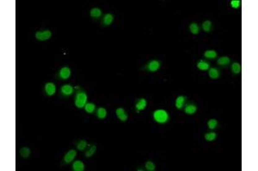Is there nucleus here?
<instances>
[{
    "label": "nucleus",
    "instance_id": "nucleus-26",
    "mask_svg": "<svg viewBox=\"0 0 258 171\" xmlns=\"http://www.w3.org/2000/svg\"><path fill=\"white\" fill-rule=\"evenodd\" d=\"M205 140L208 142H212L214 141L217 138V133L215 132H208L204 135Z\"/></svg>",
    "mask_w": 258,
    "mask_h": 171
},
{
    "label": "nucleus",
    "instance_id": "nucleus-18",
    "mask_svg": "<svg viewBox=\"0 0 258 171\" xmlns=\"http://www.w3.org/2000/svg\"><path fill=\"white\" fill-rule=\"evenodd\" d=\"M203 56H204L205 58H207V59H209V60H213V59L217 58V57H218V53H217V51H214V50H208V51H205L204 54H203Z\"/></svg>",
    "mask_w": 258,
    "mask_h": 171
},
{
    "label": "nucleus",
    "instance_id": "nucleus-14",
    "mask_svg": "<svg viewBox=\"0 0 258 171\" xmlns=\"http://www.w3.org/2000/svg\"><path fill=\"white\" fill-rule=\"evenodd\" d=\"M217 63L221 66V67H227L231 64V59L230 57H226V56H223L218 58L217 60Z\"/></svg>",
    "mask_w": 258,
    "mask_h": 171
},
{
    "label": "nucleus",
    "instance_id": "nucleus-16",
    "mask_svg": "<svg viewBox=\"0 0 258 171\" xmlns=\"http://www.w3.org/2000/svg\"><path fill=\"white\" fill-rule=\"evenodd\" d=\"M201 27H202V29H203L204 32H206V33H210V32H212V29H213V24H212V22L211 21L206 20V21H204V22H202Z\"/></svg>",
    "mask_w": 258,
    "mask_h": 171
},
{
    "label": "nucleus",
    "instance_id": "nucleus-11",
    "mask_svg": "<svg viewBox=\"0 0 258 171\" xmlns=\"http://www.w3.org/2000/svg\"><path fill=\"white\" fill-rule=\"evenodd\" d=\"M197 110H198V107L195 104H186L184 107V112L187 115H194L196 113Z\"/></svg>",
    "mask_w": 258,
    "mask_h": 171
},
{
    "label": "nucleus",
    "instance_id": "nucleus-29",
    "mask_svg": "<svg viewBox=\"0 0 258 171\" xmlns=\"http://www.w3.org/2000/svg\"><path fill=\"white\" fill-rule=\"evenodd\" d=\"M96 145H91V146L88 149V151H86V152H85V157H92L93 155L96 153Z\"/></svg>",
    "mask_w": 258,
    "mask_h": 171
},
{
    "label": "nucleus",
    "instance_id": "nucleus-4",
    "mask_svg": "<svg viewBox=\"0 0 258 171\" xmlns=\"http://www.w3.org/2000/svg\"><path fill=\"white\" fill-rule=\"evenodd\" d=\"M52 37V33L50 30L46 29V30L42 31H38L35 34V38L39 41H45V40H48L49 39Z\"/></svg>",
    "mask_w": 258,
    "mask_h": 171
},
{
    "label": "nucleus",
    "instance_id": "nucleus-13",
    "mask_svg": "<svg viewBox=\"0 0 258 171\" xmlns=\"http://www.w3.org/2000/svg\"><path fill=\"white\" fill-rule=\"evenodd\" d=\"M185 102H186V97L185 96H178L176 99V102H175V106L177 110H181L184 107Z\"/></svg>",
    "mask_w": 258,
    "mask_h": 171
},
{
    "label": "nucleus",
    "instance_id": "nucleus-10",
    "mask_svg": "<svg viewBox=\"0 0 258 171\" xmlns=\"http://www.w3.org/2000/svg\"><path fill=\"white\" fill-rule=\"evenodd\" d=\"M45 92L47 96H54L56 92V86L53 82H47L45 85Z\"/></svg>",
    "mask_w": 258,
    "mask_h": 171
},
{
    "label": "nucleus",
    "instance_id": "nucleus-2",
    "mask_svg": "<svg viewBox=\"0 0 258 171\" xmlns=\"http://www.w3.org/2000/svg\"><path fill=\"white\" fill-rule=\"evenodd\" d=\"M153 119L156 122H158L159 124H164L166 122L169 121L170 119V116L169 113L164 110L159 109V110H156L153 112Z\"/></svg>",
    "mask_w": 258,
    "mask_h": 171
},
{
    "label": "nucleus",
    "instance_id": "nucleus-7",
    "mask_svg": "<svg viewBox=\"0 0 258 171\" xmlns=\"http://www.w3.org/2000/svg\"><path fill=\"white\" fill-rule=\"evenodd\" d=\"M76 156H77V151L74 150V149L70 150L66 152V155L64 156V163L66 164L72 163L74 160V158L76 157Z\"/></svg>",
    "mask_w": 258,
    "mask_h": 171
},
{
    "label": "nucleus",
    "instance_id": "nucleus-21",
    "mask_svg": "<svg viewBox=\"0 0 258 171\" xmlns=\"http://www.w3.org/2000/svg\"><path fill=\"white\" fill-rule=\"evenodd\" d=\"M85 169V164L80 161V160H77L75 161L72 164V169L74 171H84Z\"/></svg>",
    "mask_w": 258,
    "mask_h": 171
},
{
    "label": "nucleus",
    "instance_id": "nucleus-9",
    "mask_svg": "<svg viewBox=\"0 0 258 171\" xmlns=\"http://www.w3.org/2000/svg\"><path fill=\"white\" fill-rule=\"evenodd\" d=\"M220 70L216 67H212L208 69V75L212 80H218L220 77Z\"/></svg>",
    "mask_w": 258,
    "mask_h": 171
},
{
    "label": "nucleus",
    "instance_id": "nucleus-6",
    "mask_svg": "<svg viewBox=\"0 0 258 171\" xmlns=\"http://www.w3.org/2000/svg\"><path fill=\"white\" fill-rule=\"evenodd\" d=\"M147 106V101L146 99L141 98L139 99L136 103H135V110L137 111V113H139L140 111L144 110Z\"/></svg>",
    "mask_w": 258,
    "mask_h": 171
},
{
    "label": "nucleus",
    "instance_id": "nucleus-30",
    "mask_svg": "<svg viewBox=\"0 0 258 171\" xmlns=\"http://www.w3.org/2000/svg\"><path fill=\"white\" fill-rule=\"evenodd\" d=\"M145 168L148 171H154L156 169V166H155L154 163L152 161H147L146 164H145Z\"/></svg>",
    "mask_w": 258,
    "mask_h": 171
},
{
    "label": "nucleus",
    "instance_id": "nucleus-17",
    "mask_svg": "<svg viewBox=\"0 0 258 171\" xmlns=\"http://www.w3.org/2000/svg\"><path fill=\"white\" fill-rule=\"evenodd\" d=\"M231 70L232 74L234 75H239L241 71H242V66L240 63L238 62H234L231 64Z\"/></svg>",
    "mask_w": 258,
    "mask_h": 171
},
{
    "label": "nucleus",
    "instance_id": "nucleus-25",
    "mask_svg": "<svg viewBox=\"0 0 258 171\" xmlns=\"http://www.w3.org/2000/svg\"><path fill=\"white\" fill-rule=\"evenodd\" d=\"M219 126V122L216 120V119H214V118H211V119H209L208 122V127L209 129L211 130H213L215 129V128H217V127Z\"/></svg>",
    "mask_w": 258,
    "mask_h": 171
},
{
    "label": "nucleus",
    "instance_id": "nucleus-20",
    "mask_svg": "<svg viewBox=\"0 0 258 171\" xmlns=\"http://www.w3.org/2000/svg\"><path fill=\"white\" fill-rule=\"evenodd\" d=\"M114 15L110 14V13H108L106 15H104L103 18V26H110L113 22H114Z\"/></svg>",
    "mask_w": 258,
    "mask_h": 171
},
{
    "label": "nucleus",
    "instance_id": "nucleus-27",
    "mask_svg": "<svg viewBox=\"0 0 258 171\" xmlns=\"http://www.w3.org/2000/svg\"><path fill=\"white\" fill-rule=\"evenodd\" d=\"M19 153L23 158H27V157L30 156L31 150L28 147H23V148L20 149Z\"/></svg>",
    "mask_w": 258,
    "mask_h": 171
},
{
    "label": "nucleus",
    "instance_id": "nucleus-28",
    "mask_svg": "<svg viewBox=\"0 0 258 171\" xmlns=\"http://www.w3.org/2000/svg\"><path fill=\"white\" fill-rule=\"evenodd\" d=\"M77 148L79 150V151H85V149H86V147H87V145H88V143H87V141L85 140H80L77 141Z\"/></svg>",
    "mask_w": 258,
    "mask_h": 171
},
{
    "label": "nucleus",
    "instance_id": "nucleus-24",
    "mask_svg": "<svg viewBox=\"0 0 258 171\" xmlns=\"http://www.w3.org/2000/svg\"><path fill=\"white\" fill-rule=\"evenodd\" d=\"M96 104L93 103H87L85 106V110L88 113V114H92L94 113V111L96 110Z\"/></svg>",
    "mask_w": 258,
    "mask_h": 171
},
{
    "label": "nucleus",
    "instance_id": "nucleus-12",
    "mask_svg": "<svg viewBox=\"0 0 258 171\" xmlns=\"http://www.w3.org/2000/svg\"><path fill=\"white\" fill-rule=\"evenodd\" d=\"M116 113L117 117L120 119V121H121V122H127V119H128V116H127V114L126 113V111H125L123 108H117L116 110Z\"/></svg>",
    "mask_w": 258,
    "mask_h": 171
},
{
    "label": "nucleus",
    "instance_id": "nucleus-15",
    "mask_svg": "<svg viewBox=\"0 0 258 171\" xmlns=\"http://www.w3.org/2000/svg\"><path fill=\"white\" fill-rule=\"evenodd\" d=\"M197 68H199L201 71H206L208 70L210 68V63L208 61H206L204 59H201L200 61L197 63Z\"/></svg>",
    "mask_w": 258,
    "mask_h": 171
},
{
    "label": "nucleus",
    "instance_id": "nucleus-3",
    "mask_svg": "<svg viewBox=\"0 0 258 171\" xmlns=\"http://www.w3.org/2000/svg\"><path fill=\"white\" fill-rule=\"evenodd\" d=\"M161 67V63L158 60H151L150 62H148L146 65V70L148 72L154 73L157 72L158 69Z\"/></svg>",
    "mask_w": 258,
    "mask_h": 171
},
{
    "label": "nucleus",
    "instance_id": "nucleus-19",
    "mask_svg": "<svg viewBox=\"0 0 258 171\" xmlns=\"http://www.w3.org/2000/svg\"><path fill=\"white\" fill-rule=\"evenodd\" d=\"M90 16H91L92 18H94V19H98V18H100L101 16H102V15H103V11H102V10L99 9V8H92V9L90 10Z\"/></svg>",
    "mask_w": 258,
    "mask_h": 171
},
{
    "label": "nucleus",
    "instance_id": "nucleus-31",
    "mask_svg": "<svg viewBox=\"0 0 258 171\" xmlns=\"http://www.w3.org/2000/svg\"><path fill=\"white\" fill-rule=\"evenodd\" d=\"M230 5L232 9H236L238 10L241 7V1L240 0H231L230 2Z\"/></svg>",
    "mask_w": 258,
    "mask_h": 171
},
{
    "label": "nucleus",
    "instance_id": "nucleus-1",
    "mask_svg": "<svg viewBox=\"0 0 258 171\" xmlns=\"http://www.w3.org/2000/svg\"><path fill=\"white\" fill-rule=\"evenodd\" d=\"M88 101V95L85 91L83 90H78L75 94V99H74V104L75 106L78 109H83L85 108V104H87Z\"/></svg>",
    "mask_w": 258,
    "mask_h": 171
},
{
    "label": "nucleus",
    "instance_id": "nucleus-23",
    "mask_svg": "<svg viewBox=\"0 0 258 171\" xmlns=\"http://www.w3.org/2000/svg\"><path fill=\"white\" fill-rule=\"evenodd\" d=\"M189 28V31H190V33L193 34H195V35L199 34V33H200V27H199V25H198L196 22L190 23Z\"/></svg>",
    "mask_w": 258,
    "mask_h": 171
},
{
    "label": "nucleus",
    "instance_id": "nucleus-8",
    "mask_svg": "<svg viewBox=\"0 0 258 171\" xmlns=\"http://www.w3.org/2000/svg\"><path fill=\"white\" fill-rule=\"evenodd\" d=\"M71 74H72V71H71L69 67H63L59 71V77L61 80H67L70 78Z\"/></svg>",
    "mask_w": 258,
    "mask_h": 171
},
{
    "label": "nucleus",
    "instance_id": "nucleus-5",
    "mask_svg": "<svg viewBox=\"0 0 258 171\" xmlns=\"http://www.w3.org/2000/svg\"><path fill=\"white\" fill-rule=\"evenodd\" d=\"M73 92L74 88L72 85H70V84H65V85H63L61 87V88H60V92H61L62 95L65 96V97H69V96H71L73 93Z\"/></svg>",
    "mask_w": 258,
    "mask_h": 171
},
{
    "label": "nucleus",
    "instance_id": "nucleus-22",
    "mask_svg": "<svg viewBox=\"0 0 258 171\" xmlns=\"http://www.w3.org/2000/svg\"><path fill=\"white\" fill-rule=\"evenodd\" d=\"M96 114L98 119L103 120V119H105L106 116H107V110L103 107H100V108L97 109Z\"/></svg>",
    "mask_w": 258,
    "mask_h": 171
}]
</instances>
